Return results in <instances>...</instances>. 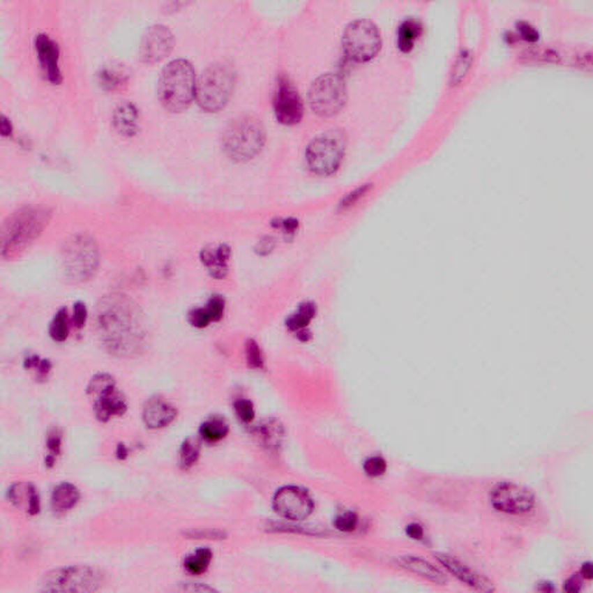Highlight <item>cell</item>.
<instances>
[{
  "instance_id": "obj_1",
  "label": "cell",
  "mask_w": 593,
  "mask_h": 593,
  "mask_svg": "<svg viewBox=\"0 0 593 593\" xmlns=\"http://www.w3.org/2000/svg\"><path fill=\"white\" fill-rule=\"evenodd\" d=\"M196 75L189 61L177 59L164 68L159 96L165 108L171 112L186 110L196 96Z\"/></svg>"
},
{
  "instance_id": "obj_2",
  "label": "cell",
  "mask_w": 593,
  "mask_h": 593,
  "mask_svg": "<svg viewBox=\"0 0 593 593\" xmlns=\"http://www.w3.org/2000/svg\"><path fill=\"white\" fill-rule=\"evenodd\" d=\"M266 140V131L259 119L240 117L234 119L223 136V147L231 159L245 161L255 157Z\"/></svg>"
},
{
  "instance_id": "obj_3",
  "label": "cell",
  "mask_w": 593,
  "mask_h": 593,
  "mask_svg": "<svg viewBox=\"0 0 593 593\" xmlns=\"http://www.w3.org/2000/svg\"><path fill=\"white\" fill-rule=\"evenodd\" d=\"M236 84V72L227 63H216L203 72L196 89L200 106L218 112L229 103Z\"/></svg>"
},
{
  "instance_id": "obj_4",
  "label": "cell",
  "mask_w": 593,
  "mask_h": 593,
  "mask_svg": "<svg viewBox=\"0 0 593 593\" xmlns=\"http://www.w3.org/2000/svg\"><path fill=\"white\" fill-rule=\"evenodd\" d=\"M347 137L338 129H331L312 140L306 150L310 171L317 175L334 174L345 157Z\"/></svg>"
},
{
  "instance_id": "obj_5",
  "label": "cell",
  "mask_w": 593,
  "mask_h": 593,
  "mask_svg": "<svg viewBox=\"0 0 593 593\" xmlns=\"http://www.w3.org/2000/svg\"><path fill=\"white\" fill-rule=\"evenodd\" d=\"M347 100L345 79L338 73L321 75L313 82L310 91L312 110L321 117H331L338 113Z\"/></svg>"
},
{
  "instance_id": "obj_6",
  "label": "cell",
  "mask_w": 593,
  "mask_h": 593,
  "mask_svg": "<svg viewBox=\"0 0 593 593\" xmlns=\"http://www.w3.org/2000/svg\"><path fill=\"white\" fill-rule=\"evenodd\" d=\"M342 42L349 59L356 61H368L378 54L382 38L378 28L372 22L357 20L347 27Z\"/></svg>"
},
{
  "instance_id": "obj_7",
  "label": "cell",
  "mask_w": 593,
  "mask_h": 593,
  "mask_svg": "<svg viewBox=\"0 0 593 593\" xmlns=\"http://www.w3.org/2000/svg\"><path fill=\"white\" fill-rule=\"evenodd\" d=\"M87 392L93 403L96 417L101 422H107L114 416H122L126 413V400L110 375H96L89 382Z\"/></svg>"
},
{
  "instance_id": "obj_8",
  "label": "cell",
  "mask_w": 593,
  "mask_h": 593,
  "mask_svg": "<svg viewBox=\"0 0 593 593\" xmlns=\"http://www.w3.org/2000/svg\"><path fill=\"white\" fill-rule=\"evenodd\" d=\"M103 584L101 573L89 566H70L57 570L45 576L43 587L45 591L61 592H92Z\"/></svg>"
},
{
  "instance_id": "obj_9",
  "label": "cell",
  "mask_w": 593,
  "mask_h": 593,
  "mask_svg": "<svg viewBox=\"0 0 593 593\" xmlns=\"http://www.w3.org/2000/svg\"><path fill=\"white\" fill-rule=\"evenodd\" d=\"M45 220L42 213L33 210L19 212L3 230V253L21 250L28 242L36 238Z\"/></svg>"
},
{
  "instance_id": "obj_10",
  "label": "cell",
  "mask_w": 593,
  "mask_h": 593,
  "mask_svg": "<svg viewBox=\"0 0 593 593\" xmlns=\"http://www.w3.org/2000/svg\"><path fill=\"white\" fill-rule=\"evenodd\" d=\"M490 502L497 511L508 515H525L533 510L535 505L534 495L527 488L503 482L493 488Z\"/></svg>"
},
{
  "instance_id": "obj_11",
  "label": "cell",
  "mask_w": 593,
  "mask_h": 593,
  "mask_svg": "<svg viewBox=\"0 0 593 593\" xmlns=\"http://www.w3.org/2000/svg\"><path fill=\"white\" fill-rule=\"evenodd\" d=\"M275 114L283 124H296L303 114V100L296 91V86L287 77H280L273 96Z\"/></svg>"
},
{
  "instance_id": "obj_12",
  "label": "cell",
  "mask_w": 593,
  "mask_h": 593,
  "mask_svg": "<svg viewBox=\"0 0 593 593\" xmlns=\"http://www.w3.org/2000/svg\"><path fill=\"white\" fill-rule=\"evenodd\" d=\"M126 305L123 303H114L113 307L110 310H107L106 313L101 314V328H103L105 334L108 335V345L113 348L117 347L119 342V336L122 335V341L126 336L131 338H140L138 331H136L137 324L133 321V312L129 307H124Z\"/></svg>"
},
{
  "instance_id": "obj_13",
  "label": "cell",
  "mask_w": 593,
  "mask_h": 593,
  "mask_svg": "<svg viewBox=\"0 0 593 593\" xmlns=\"http://www.w3.org/2000/svg\"><path fill=\"white\" fill-rule=\"evenodd\" d=\"M273 508L284 518L303 520L313 511V502L303 489L285 487L275 495Z\"/></svg>"
},
{
  "instance_id": "obj_14",
  "label": "cell",
  "mask_w": 593,
  "mask_h": 593,
  "mask_svg": "<svg viewBox=\"0 0 593 593\" xmlns=\"http://www.w3.org/2000/svg\"><path fill=\"white\" fill-rule=\"evenodd\" d=\"M174 38L171 31L158 24L147 31L140 47V57L145 63L154 64L164 59L173 49Z\"/></svg>"
},
{
  "instance_id": "obj_15",
  "label": "cell",
  "mask_w": 593,
  "mask_h": 593,
  "mask_svg": "<svg viewBox=\"0 0 593 593\" xmlns=\"http://www.w3.org/2000/svg\"><path fill=\"white\" fill-rule=\"evenodd\" d=\"M66 263L68 269L75 273V276L78 275L80 278L87 276V273H92L96 268V249L94 243L86 239L75 240L68 250Z\"/></svg>"
},
{
  "instance_id": "obj_16",
  "label": "cell",
  "mask_w": 593,
  "mask_h": 593,
  "mask_svg": "<svg viewBox=\"0 0 593 593\" xmlns=\"http://www.w3.org/2000/svg\"><path fill=\"white\" fill-rule=\"evenodd\" d=\"M35 48L47 79L52 84H59L61 82V75L59 70V50L57 45L49 38L48 35H38L35 40Z\"/></svg>"
},
{
  "instance_id": "obj_17",
  "label": "cell",
  "mask_w": 593,
  "mask_h": 593,
  "mask_svg": "<svg viewBox=\"0 0 593 593\" xmlns=\"http://www.w3.org/2000/svg\"><path fill=\"white\" fill-rule=\"evenodd\" d=\"M177 417V410L159 396L147 400L144 407L143 419L147 428L161 429L170 426Z\"/></svg>"
},
{
  "instance_id": "obj_18",
  "label": "cell",
  "mask_w": 593,
  "mask_h": 593,
  "mask_svg": "<svg viewBox=\"0 0 593 593\" xmlns=\"http://www.w3.org/2000/svg\"><path fill=\"white\" fill-rule=\"evenodd\" d=\"M438 561L450 571L453 576L457 577L458 580H460L463 583H466L473 589H476L479 591H493L494 587L491 585L490 582L481 576L479 573H474L473 570L470 569L467 566H465L460 561L457 559H453L450 555H438Z\"/></svg>"
},
{
  "instance_id": "obj_19",
  "label": "cell",
  "mask_w": 593,
  "mask_h": 593,
  "mask_svg": "<svg viewBox=\"0 0 593 593\" xmlns=\"http://www.w3.org/2000/svg\"><path fill=\"white\" fill-rule=\"evenodd\" d=\"M8 498L17 509L28 515H38L41 510V501L36 488L31 483H17L8 490Z\"/></svg>"
},
{
  "instance_id": "obj_20",
  "label": "cell",
  "mask_w": 593,
  "mask_h": 593,
  "mask_svg": "<svg viewBox=\"0 0 593 593\" xmlns=\"http://www.w3.org/2000/svg\"><path fill=\"white\" fill-rule=\"evenodd\" d=\"M317 314V307L314 303L310 301L300 303L296 312L291 314L290 317H287V327L291 333L298 335L299 338L303 336L306 340V335L308 334L307 328L310 326V322L313 321Z\"/></svg>"
},
{
  "instance_id": "obj_21",
  "label": "cell",
  "mask_w": 593,
  "mask_h": 593,
  "mask_svg": "<svg viewBox=\"0 0 593 593\" xmlns=\"http://www.w3.org/2000/svg\"><path fill=\"white\" fill-rule=\"evenodd\" d=\"M80 500L78 488L64 482L57 486L52 494V506L57 513H64L75 508Z\"/></svg>"
},
{
  "instance_id": "obj_22",
  "label": "cell",
  "mask_w": 593,
  "mask_h": 593,
  "mask_svg": "<svg viewBox=\"0 0 593 593\" xmlns=\"http://www.w3.org/2000/svg\"><path fill=\"white\" fill-rule=\"evenodd\" d=\"M230 254H231L230 249L226 246L220 245L218 247H212L203 250L202 261L211 271L212 276L223 278L227 271Z\"/></svg>"
},
{
  "instance_id": "obj_23",
  "label": "cell",
  "mask_w": 593,
  "mask_h": 593,
  "mask_svg": "<svg viewBox=\"0 0 593 593\" xmlns=\"http://www.w3.org/2000/svg\"><path fill=\"white\" fill-rule=\"evenodd\" d=\"M138 121V110L131 103L119 105L114 113V126L124 136H133L137 133Z\"/></svg>"
},
{
  "instance_id": "obj_24",
  "label": "cell",
  "mask_w": 593,
  "mask_h": 593,
  "mask_svg": "<svg viewBox=\"0 0 593 593\" xmlns=\"http://www.w3.org/2000/svg\"><path fill=\"white\" fill-rule=\"evenodd\" d=\"M403 566L419 576L424 577L426 580H433L435 583L444 584L446 582V577L444 576L443 573L433 564H430L424 560L417 559V557H405L403 560Z\"/></svg>"
},
{
  "instance_id": "obj_25",
  "label": "cell",
  "mask_w": 593,
  "mask_h": 593,
  "mask_svg": "<svg viewBox=\"0 0 593 593\" xmlns=\"http://www.w3.org/2000/svg\"><path fill=\"white\" fill-rule=\"evenodd\" d=\"M200 433L207 443H218L229 433V424L220 417H212L201 426Z\"/></svg>"
},
{
  "instance_id": "obj_26",
  "label": "cell",
  "mask_w": 593,
  "mask_h": 593,
  "mask_svg": "<svg viewBox=\"0 0 593 593\" xmlns=\"http://www.w3.org/2000/svg\"><path fill=\"white\" fill-rule=\"evenodd\" d=\"M422 27L419 21L408 19L401 24L398 31V45L403 52H410L414 48Z\"/></svg>"
},
{
  "instance_id": "obj_27",
  "label": "cell",
  "mask_w": 593,
  "mask_h": 593,
  "mask_svg": "<svg viewBox=\"0 0 593 593\" xmlns=\"http://www.w3.org/2000/svg\"><path fill=\"white\" fill-rule=\"evenodd\" d=\"M212 552L208 548L198 549L184 560V569L195 576L207 573L211 564Z\"/></svg>"
},
{
  "instance_id": "obj_28",
  "label": "cell",
  "mask_w": 593,
  "mask_h": 593,
  "mask_svg": "<svg viewBox=\"0 0 593 593\" xmlns=\"http://www.w3.org/2000/svg\"><path fill=\"white\" fill-rule=\"evenodd\" d=\"M126 79H128V75H126V72L123 71L122 68H117V66L103 68L101 75H100L101 85L106 87L107 89H112V91L119 89L123 84H126Z\"/></svg>"
},
{
  "instance_id": "obj_29",
  "label": "cell",
  "mask_w": 593,
  "mask_h": 593,
  "mask_svg": "<svg viewBox=\"0 0 593 593\" xmlns=\"http://www.w3.org/2000/svg\"><path fill=\"white\" fill-rule=\"evenodd\" d=\"M70 326H68V310L63 308L56 314L55 319L50 326V336L56 342H64L68 336Z\"/></svg>"
},
{
  "instance_id": "obj_30",
  "label": "cell",
  "mask_w": 593,
  "mask_h": 593,
  "mask_svg": "<svg viewBox=\"0 0 593 593\" xmlns=\"http://www.w3.org/2000/svg\"><path fill=\"white\" fill-rule=\"evenodd\" d=\"M200 458V445L194 440H187L181 447L180 465L183 470L193 467Z\"/></svg>"
},
{
  "instance_id": "obj_31",
  "label": "cell",
  "mask_w": 593,
  "mask_h": 593,
  "mask_svg": "<svg viewBox=\"0 0 593 593\" xmlns=\"http://www.w3.org/2000/svg\"><path fill=\"white\" fill-rule=\"evenodd\" d=\"M246 359L248 363L249 368L254 370H262L264 368V358H263L262 350L260 348L257 342L249 340L246 345Z\"/></svg>"
},
{
  "instance_id": "obj_32",
  "label": "cell",
  "mask_w": 593,
  "mask_h": 593,
  "mask_svg": "<svg viewBox=\"0 0 593 593\" xmlns=\"http://www.w3.org/2000/svg\"><path fill=\"white\" fill-rule=\"evenodd\" d=\"M47 447H48L49 454L45 458V466L47 467H52L56 463V457H59L61 451V435L59 431H54L48 436L47 440Z\"/></svg>"
},
{
  "instance_id": "obj_33",
  "label": "cell",
  "mask_w": 593,
  "mask_h": 593,
  "mask_svg": "<svg viewBox=\"0 0 593 593\" xmlns=\"http://www.w3.org/2000/svg\"><path fill=\"white\" fill-rule=\"evenodd\" d=\"M234 410H236L238 419L245 424H249L254 421L255 417V410L253 403L249 400L240 399L234 403Z\"/></svg>"
},
{
  "instance_id": "obj_34",
  "label": "cell",
  "mask_w": 593,
  "mask_h": 593,
  "mask_svg": "<svg viewBox=\"0 0 593 593\" xmlns=\"http://www.w3.org/2000/svg\"><path fill=\"white\" fill-rule=\"evenodd\" d=\"M358 525V517L354 512H345L335 519L336 529L342 532H352Z\"/></svg>"
},
{
  "instance_id": "obj_35",
  "label": "cell",
  "mask_w": 593,
  "mask_h": 593,
  "mask_svg": "<svg viewBox=\"0 0 593 593\" xmlns=\"http://www.w3.org/2000/svg\"><path fill=\"white\" fill-rule=\"evenodd\" d=\"M386 470H387V464L382 458L372 457L365 461L364 471L368 476H382L385 474Z\"/></svg>"
},
{
  "instance_id": "obj_36",
  "label": "cell",
  "mask_w": 593,
  "mask_h": 593,
  "mask_svg": "<svg viewBox=\"0 0 593 593\" xmlns=\"http://www.w3.org/2000/svg\"><path fill=\"white\" fill-rule=\"evenodd\" d=\"M470 64H471V56L468 55L467 52H461V55L459 56V59L454 64L453 72L451 75L453 84H458L461 79L464 78V75H466V72L470 68Z\"/></svg>"
},
{
  "instance_id": "obj_37",
  "label": "cell",
  "mask_w": 593,
  "mask_h": 593,
  "mask_svg": "<svg viewBox=\"0 0 593 593\" xmlns=\"http://www.w3.org/2000/svg\"><path fill=\"white\" fill-rule=\"evenodd\" d=\"M208 310L212 322H217L220 320L225 310V301L220 296H212L211 299L209 300L208 305L205 307Z\"/></svg>"
},
{
  "instance_id": "obj_38",
  "label": "cell",
  "mask_w": 593,
  "mask_h": 593,
  "mask_svg": "<svg viewBox=\"0 0 593 593\" xmlns=\"http://www.w3.org/2000/svg\"><path fill=\"white\" fill-rule=\"evenodd\" d=\"M189 321L190 324L196 328L208 327L209 324H211L212 320L207 308H196L191 310L189 314Z\"/></svg>"
},
{
  "instance_id": "obj_39",
  "label": "cell",
  "mask_w": 593,
  "mask_h": 593,
  "mask_svg": "<svg viewBox=\"0 0 593 593\" xmlns=\"http://www.w3.org/2000/svg\"><path fill=\"white\" fill-rule=\"evenodd\" d=\"M86 319H87V310L84 303H75V314H73V322L75 327L82 328L85 326Z\"/></svg>"
},
{
  "instance_id": "obj_40",
  "label": "cell",
  "mask_w": 593,
  "mask_h": 593,
  "mask_svg": "<svg viewBox=\"0 0 593 593\" xmlns=\"http://www.w3.org/2000/svg\"><path fill=\"white\" fill-rule=\"evenodd\" d=\"M365 193H366V188H359L357 190L354 191V193H352L350 195H348V196L342 201V207L345 208V207H352V205L355 204L356 202H357L358 200H359V198L365 194Z\"/></svg>"
},
{
  "instance_id": "obj_41",
  "label": "cell",
  "mask_w": 593,
  "mask_h": 593,
  "mask_svg": "<svg viewBox=\"0 0 593 593\" xmlns=\"http://www.w3.org/2000/svg\"><path fill=\"white\" fill-rule=\"evenodd\" d=\"M406 533L413 540H421L424 536V530H423L422 526L416 524V523L407 526Z\"/></svg>"
},
{
  "instance_id": "obj_42",
  "label": "cell",
  "mask_w": 593,
  "mask_h": 593,
  "mask_svg": "<svg viewBox=\"0 0 593 593\" xmlns=\"http://www.w3.org/2000/svg\"><path fill=\"white\" fill-rule=\"evenodd\" d=\"M518 31H520L523 38H525L527 41H535L538 38V33H536L534 28L531 27L529 24H520Z\"/></svg>"
},
{
  "instance_id": "obj_43",
  "label": "cell",
  "mask_w": 593,
  "mask_h": 593,
  "mask_svg": "<svg viewBox=\"0 0 593 593\" xmlns=\"http://www.w3.org/2000/svg\"><path fill=\"white\" fill-rule=\"evenodd\" d=\"M191 536L193 538L196 539H222L224 536V533L218 532V531H198V532H193L190 533Z\"/></svg>"
},
{
  "instance_id": "obj_44",
  "label": "cell",
  "mask_w": 593,
  "mask_h": 593,
  "mask_svg": "<svg viewBox=\"0 0 593 593\" xmlns=\"http://www.w3.org/2000/svg\"><path fill=\"white\" fill-rule=\"evenodd\" d=\"M564 590L569 592H578L580 590V580L576 578H570L566 584H564Z\"/></svg>"
},
{
  "instance_id": "obj_45",
  "label": "cell",
  "mask_w": 593,
  "mask_h": 593,
  "mask_svg": "<svg viewBox=\"0 0 593 593\" xmlns=\"http://www.w3.org/2000/svg\"><path fill=\"white\" fill-rule=\"evenodd\" d=\"M128 454H129V451L126 449V445L124 444H119L117 449V457L119 458V460L126 459Z\"/></svg>"
},
{
  "instance_id": "obj_46",
  "label": "cell",
  "mask_w": 593,
  "mask_h": 593,
  "mask_svg": "<svg viewBox=\"0 0 593 593\" xmlns=\"http://www.w3.org/2000/svg\"><path fill=\"white\" fill-rule=\"evenodd\" d=\"M0 128H1V135L3 136H10V133H12V128H10V122H7V119L5 117L1 119Z\"/></svg>"
},
{
  "instance_id": "obj_47",
  "label": "cell",
  "mask_w": 593,
  "mask_h": 593,
  "mask_svg": "<svg viewBox=\"0 0 593 593\" xmlns=\"http://www.w3.org/2000/svg\"><path fill=\"white\" fill-rule=\"evenodd\" d=\"M582 575H583L584 578H587V580H592L593 570L591 563H585V564L582 566Z\"/></svg>"
}]
</instances>
